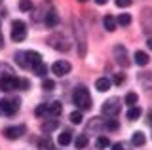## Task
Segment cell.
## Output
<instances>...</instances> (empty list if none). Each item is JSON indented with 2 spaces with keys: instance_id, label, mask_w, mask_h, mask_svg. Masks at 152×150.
Listing matches in <instances>:
<instances>
[{
  "instance_id": "16",
  "label": "cell",
  "mask_w": 152,
  "mask_h": 150,
  "mask_svg": "<svg viewBox=\"0 0 152 150\" xmlns=\"http://www.w3.org/2000/svg\"><path fill=\"white\" fill-rule=\"evenodd\" d=\"M131 143L135 144V146H142V144L146 143L145 133H142V131H135V133H133V137H131Z\"/></svg>"
},
{
  "instance_id": "30",
  "label": "cell",
  "mask_w": 152,
  "mask_h": 150,
  "mask_svg": "<svg viewBox=\"0 0 152 150\" xmlns=\"http://www.w3.org/2000/svg\"><path fill=\"white\" fill-rule=\"evenodd\" d=\"M34 114L38 116V118H42L44 114H48V105H38L36 110H34Z\"/></svg>"
},
{
  "instance_id": "39",
  "label": "cell",
  "mask_w": 152,
  "mask_h": 150,
  "mask_svg": "<svg viewBox=\"0 0 152 150\" xmlns=\"http://www.w3.org/2000/svg\"><path fill=\"white\" fill-rule=\"evenodd\" d=\"M146 44H148V48L152 50V38H148V42H146Z\"/></svg>"
},
{
  "instance_id": "9",
  "label": "cell",
  "mask_w": 152,
  "mask_h": 150,
  "mask_svg": "<svg viewBox=\"0 0 152 150\" xmlns=\"http://www.w3.org/2000/svg\"><path fill=\"white\" fill-rule=\"evenodd\" d=\"M42 63V55L38 51H25V65L27 68H34L36 65Z\"/></svg>"
},
{
  "instance_id": "28",
  "label": "cell",
  "mask_w": 152,
  "mask_h": 150,
  "mask_svg": "<svg viewBox=\"0 0 152 150\" xmlns=\"http://www.w3.org/2000/svg\"><path fill=\"white\" fill-rule=\"evenodd\" d=\"M82 120H84V116H82L80 110H74L72 114H70V122H72V124H82Z\"/></svg>"
},
{
  "instance_id": "29",
  "label": "cell",
  "mask_w": 152,
  "mask_h": 150,
  "mask_svg": "<svg viewBox=\"0 0 152 150\" xmlns=\"http://www.w3.org/2000/svg\"><path fill=\"white\" fill-rule=\"evenodd\" d=\"M137 101H139V99H137V95H135V93H127V95H126V105L135 106V105H137Z\"/></svg>"
},
{
  "instance_id": "13",
  "label": "cell",
  "mask_w": 152,
  "mask_h": 150,
  "mask_svg": "<svg viewBox=\"0 0 152 150\" xmlns=\"http://www.w3.org/2000/svg\"><path fill=\"white\" fill-rule=\"evenodd\" d=\"M110 86H112V82L108 80V78H99V80L95 82V90L101 91V93L108 91V90H110Z\"/></svg>"
},
{
  "instance_id": "15",
  "label": "cell",
  "mask_w": 152,
  "mask_h": 150,
  "mask_svg": "<svg viewBox=\"0 0 152 150\" xmlns=\"http://www.w3.org/2000/svg\"><path fill=\"white\" fill-rule=\"evenodd\" d=\"M61 112H63V105L61 103H51V105H48V114H51V116H59Z\"/></svg>"
},
{
  "instance_id": "2",
  "label": "cell",
  "mask_w": 152,
  "mask_h": 150,
  "mask_svg": "<svg viewBox=\"0 0 152 150\" xmlns=\"http://www.w3.org/2000/svg\"><path fill=\"white\" fill-rule=\"evenodd\" d=\"M120 99L118 97H110L108 101L103 103V114L108 116V118H114V116H118V112H120Z\"/></svg>"
},
{
  "instance_id": "6",
  "label": "cell",
  "mask_w": 152,
  "mask_h": 150,
  "mask_svg": "<svg viewBox=\"0 0 152 150\" xmlns=\"http://www.w3.org/2000/svg\"><path fill=\"white\" fill-rule=\"evenodd\" d=\"M19 87V80L15 76H4L0 78V90L2 91H13Z\"/></svg>"
},
{
  "instance_id": "40",
  "label": "cell",
  "mask_w": 152,
  "mask_h": 150,
  "mask_svg": "<svg viewBox=\"0 0 152 150\" xmlns=\"http://www.w3.org/2000/svg\"><path fill=\"white\" fill-rule=\"evenodd\" d=\"M78 2H88V0H78Z\"/></svg>"
},
{
  "instance_id": "17",
  "label": "cell",
  "mask_w": 152,
  "mask_h": 150,
  "mask_svg": "<svg viewBox=\"0 0 152 150\" xmlns=\"http://www.w3.org/2000/svg\"><path fill=\"white\" fill-rule=\"evenodd\" d=\"M142 114V110H141V106H129V110H127V120H137L139 116Z\"/></svg>"
},
{
  "instance_id": "27",
  "label": "cell",
  "mask_w": 152,
  "mask_h": 150,
  "mask_svg": "<svg viewBox=\"0 0 152 150\" xmlns=\"http://www.w3.org/2000/svg\"><path fill=\"white\" fill-rule=\"evenodd\" d=\"M15 61H17V65L21 68H27V65H25V51H17V53H15Z\"/></svg>"
},
{
  "instance_id": "25",
  "label": "cell",
  "mask_w": 152,
  "mask_h": 150,
  "mask_svg": "<svg viewBox=\"0 0 152 150\" xmlns=\"http://www.w3.org/2000/svg\"><path fill=\"white\" fill-rule=\"evenodd\" d=\"M74 146L76 148H86L88 146V137H86V135H78L76 141H74Z\"/></svg>"
},
{
  "instance_id": "34",
  "label": "cell",
  "mask_w": 152,
  "mask_h": 150,
  "mask_svg": "<svg viewBox=\"0 0 152 150\" xmlns=\"http://www.w3.org/2000/svg\"><path fill=\"white\" fill-rule=\"evenodd\" d=\"M131 4H133V0H116L118 8H127V6H131Z\"/></svg>"
},
{
  "instance_id": "10",
  "label": "cell",
  "mask_w": 152,
  "mask_h": 150,
  "mask_svg": "<svg viewBox=\"0 0 152 150\" xmlns=\"http://www.w3.org/2000/svg\"><path fill=\"white\" fill-rule=\"evenodd\" d=\"M50 44H51V48H55V50H59V51H69L70 50V44L65 38H61V36H51Z\"/></svg>"
},
{
  "instance_id": "26",
  "label": "cell",
  "mask_w": 152,
  "mask_h": 150,
  "mask_svg": "<svg viewBox=\"0 0 152 150\" xmlns=\"http://www.w3.org/2000/svg\"><path fill=\"white\" fill-rule=\"evenodd\" d=\"M19 10L21 12H31L32 10V0H21V2H19Z\"/></svg>"
},
{
  "instance_id": "19",
  "label": "cell",
  "mask_w": 152,
  "mask_h": 150,
  "mask_svg": "<svg viewBox=\"0 0 152 150\" xmlns=\"http://www.w3.org/2000/svg\"><path fill=\"white\" fill-rule=\"evenodd\" d=\"M57 125H59V122H57V120L44 122V124H42V131H44V133H51L53 129H57Z\"/></svg>"
},
{
  "instance_id": "5",
  "label": "cell",
  "mask_w": 152,
  "mask_h": 150,
  "mask_svg": "<svg viewBox=\"0 0 152 150\" xmlns=\"http://www.w3.org/2000/svg\"><path fill=\"white\" fill-rule=\"evenodd\" d=\"M114 59H116L118 65H122V67H127L129 65V57H127V50L124 48L122 44H118L116 48H114Z\"/></svg>"
},
{
  "instance_id": "12",
  "label": "cell",
  "mask_w": 152,
  "mask_h": 150,
  "mask_svg": "<svg viewBox=\"0 0 152 150\" xmlns=\"http://www.w3.org/2000/svg\"><path fill=\"white\" fill-rule=\"evenodd\" d=\"M133 59H135V63L139 65V67H146V65H148V61H150L148 53H145V51H135Z\"/></svg>"
},
{
  "instance_id": "3",
  "label": "cell",
  "mask_w": 152,
  "mask_h": 150,
  "mask_svg": "<svg viewBox=\"0 0 152 150\" xmlns=\"http://www.w3.org/2000/svg\"><path fill=\"white\" fill-rule=\"evenodd\" d=\"M27 38V25L21 19H15L12 23V40L13 42H23Z\"/></svg>"
},
{
  "instance_id": "7",
  "label": "cell",
  "mask_w": 152,
  "mask_h": 150,
  "mask_svg": "<svg viewBox=\"0 0 152 150\" xmlns=\"http://www.w3.org/2000/svg\"><path fill=\"white\" fill-rule=\"evenodd\" d=\"M70 63L69 61H57V63L51 65V70H53V74L55 76H66V74L70 72Z\"/></svg>"
},
{
  "instance_id": "41",
  "label": "cell",
  "mask_w": 152,
  "mask_h": 150,
  "mask_svg": "<svg viewBox=\"0 0 152 150\" xmlns=\"http://www.w3.org/2000/svg\"><path fill=\"white\" fill-rule=\"evenodd\" d=\"M0 4H2V0H0Z\"/></svg>"
},
{
  "instance_id": "21",
  "label": "cell",
  "mask_w": 152,
  "mask_h": 150,
  "mask_svg": "<svg viewBox=\"0 0 152 150\" xmlns=\"http://www.w3.org/2000/svg\"><path fill=\"white\" fill-rule=\"evenodd\" d=\"M70 139H72V137H70V131H63V133L57 137V143H59L61 146H66V144L70 143Z\"/></svg>"
},
{
  "instance_id": "11",
  "label": "cell",
  "mask_w": 152,
  "mask_h": 150,
  "mask_svg": "<svg viewBox=\"0 0 152 150\" xmlns=\"http://www.w3.org/2000/svg\"><path fill=\"white\" fill-rule=\"evenodd\" d=\"M44 23L50 29H53V27H57V23H59V15H57V12L55 10H50V12H46V17H44Z\"/></svg>"
},
{
  "instance_id": "1",
  "label": "cell",
  "mask_w": 152,
  "mask_h": 150,
  "mask_svg": "<svg viewBox=\"0 0 152 150\" xmlns=\"http://www.w3.org/2000/svg\"><path fill=\"white\" fill-rule=\"evenodd\" d=\"M72 103L78 106V110H89L91 108V97H89V91L86 87H76L72 93Z\"/></svg>"
},
{
  "instance_id": "23",
  "label": "cell",
  "mask_w": 152,
  "mask_h": 150,
  "mask_svg": "<svg viewBox=\"0 0 152 150\" xmlns=\"http://www.w3.org/2000/svg\"><path fill=\"white\" fill-rule=\"evenodd\" d=\"M4 76H13V70L6 63H0V78H4Z\"/></svg>"
},
{
  "instance_id": "38",
  "label": "cell",
  "mask_w": 152,
  "mask_h": 150,
  "mask_svg": "<svg viewBox=\"0 0 152 150\" xmlns=\"http://www.w3.org/2000/svg\"><path fill=\"white\" fill-rule=\"evenodd\" d=\"M2 46H4V36L0 34V50H2Z\"/></svg>"
},
{
  "instance_id": "37",
  "label": "cell",
  "mask_w": 152,
  "mask_h": 150,
  "mask_svg": "<svg viewBox=\"0 0 152 150\" xmlns=\"http://www.w3.org/2000/svg\"><path fill=\"white\" fill-rule=\"evenodd\" d=\"M95 2H97V4H99V6H103V4H107V2H108V0H95Z\"/></svg>"
},
{
  "instance_id": "31",
  "label": "cell",
  "mask_w": 152,
  "mask_h": 150,
  "mask_svg": "<svg viewBox=\"0 0 152 150\" xmlns=\"http://www.w3.org/2000/svg\"><path fill=\"white\" fill-rule=\"evenodd\" d=\"M104 129H108V131H116V129H118V122H114V120L104 122Z\"/></svg>"
},
{
  "instance_id": "20",
  "label": "cell",
  "mask_w": 152,
  "mask_h": 150,
  "mask_svg": "<svg viewBox=\"0 0 152 150\" xmlns=\"http://www.w3.org/2000/svg\"><path fill=\"white\" fill-rule=\"evenodd\" d=\"M38 150H53V143H51L50 137H44L38 143Z\"/></svg>"
},
{
  "instance_id": "36",
  "label": "cell",
  "mask_w": 152,
  "mask_h": 150,
  "mask_svg": "<svg viewBox=\"0 0 152 150\" xmlns=\"http://www.w3.org/2000/svg\"><path fill=\"white\" fill-rule=\"evenodd\" d=\"M19 86H21L23 90H27V87H28V82L27 80H19Z\"/></svg>"
},
{
  "instance_id": "32",
  "label": "cell",
  "mask_w": 152,
  "mask_h": 150,
  "mask_svg": "<svg viewBox=\"0 0 152 150\" xmlns=\"http://www.w3.org/2000/svg\"><path fill=\"white\" fill-rule=\"evenodd\" d=\"M53 87H55V82H53V80H44V82H42V90L51 91Z\"/></svg>"
},
{
  "instance_id": "8",
  "label": "cell",
  "mask_w": 152,
  "mask_h": 150,
  "mask_svg": "<svg viewBox=\"0 0 152 150\" xmlns=\"http://www.w3.org/2000/svg\"><path fill=\"white\" fill-rule=\"evenodd\" d=\"M23 133H25V125H12V127H6V129H4V137L10 139V141L19 139Z\"/></svg>"
},
{
  "instance_id": "24",
  "label": "cell",
  "mask_w": 152,
  "mask_h": 150,
  "mask_svg": "<svg viewBox=\"0 0 152 150\" xmlns=\"http://www.w3.org/2000/svg\"><path fill=\"white\" fill-rule=\"evenodd\" d=\"M32 70H34V74H36V76H40V78H44V76H46V74H48V67H46V65H44V63H40V65H36V67H34V68H32Z\"/></svg>"
},
{
  "instance_id": "4",
  "label": "cell",
  "mask_w": 152,
  "mask_h": 150,
  "mask_svg": "<svg viewBox=\"0 0 152 150\" xmlns=\"http://www.w3.org/2000/svg\"><path fill=\"white\" fill-rule=\"evenodd\" d=\"M17 108H19V99H2L0 101V110L8 116L15 114Z\"/></svg>"
},
{
  "instance_id": "33",
  "label": "cell",
  "mask_w": 152,
  "mask_h": 150,
  "mask_svg": "<svg viewBox=\"0 0 152 150\" xmlns=\"http://www.w3.org/2000/svg\"><path fill=\"white\" fill-rule=\"evenodd\" d=\"M124 82H126V74H116V76H114V84H116V86H122Z\"/></svg>"
},
{
  "instance_id": "14",
  "label": "cell",
  "mask_w": 152,
  "mask_h": 150,
  "mask_svg": "<svg viewBox=\"0 0 152 150\" xmlns=\"http://www.w3.org/2000/svg\"><path fill=\"white\" fill-rule=\"evenodd\" d=\"M103 25H104V29H107L108 32H114V31H116V19H114L112 15H104Z\"/></svg>"
},
{
  "instance_id": "35",
  "label": "cell",
  "mask_w": 152,
  "mask_h": 150,
  "mask_svg": "<svg viewBox=\"0 0 152 150\" xmlns=\"http://www.w3.org/2000/svg\"><path fill=\"white\" fill-rule=\"evenodd\" d=\"M112 150H124V144H122V143H116V144H112Z\"/></svg>"
},
{
  "instance_id": "22",
  "label": "cell",
  "mask_w": 152,
  "mask_h": 150,
  "mask_svg": "<svg viewBox=\"0 0 152 150\" xmlns=\"http://www.w3.org/2000/svg\"><path fill=\"white\" fill-rule=\"evenodd\" d=\"M129 23H131V15H129V13H120L118 19H116V25H122V27H127Z\"/></svg>"
},
{
  "instance_id": "18",
  "label": "cell",
  "mask_w": 152,
  "mask_h": 150,
  "mask_svg": "<svg viewBox=\"0 0 152 150\" xmlns=\"http://www.w3.org/2000/svg\"><path fill=\"white\" fill-rule=\"evenodd\" d=\"M95 146H97L99 150H104V148L110 146V141H108V137L101 135V137H97V141H95Z\"/></svg>"
}]
</instances>
